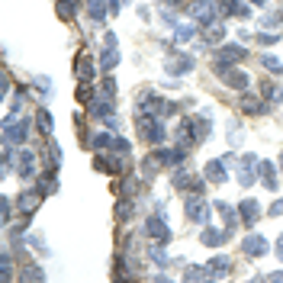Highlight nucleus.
Masks as SVG:
<instances>
[{"label": "nucleus", "mask_w": 283, "mask_h": 283, "mask_svg": "<svg viewBox=\"0 0 283 283\" xmlns=\"http://www.w3.org/2000/svg\"><path fill=\"white\" fill-rule=\"evenodd\" d=\"M206 212H210V210H206V203L200 197H193L190 203H187V215H190L193 222H206Z\"/></svg>", "instance_id": "nucleus-1"}, {"label": "nucleus", "mask_w": 283, "mask_h": 283, "mask_svg": "<svg viewBox=\"0 0 283 283\" xmlns=\"http://www.w3.org/2000/svg\"><path fill=\"white\" fill-rule=\"evenodd\" d=\"M212 10H215V0H197V3H193V16L203 19V23L212 19Z\"/></svg>", "instance_id": "nucleus-2"}, {"label": "nucleus", "mask_w": 283, "mask_h": 283, "mask_svg": "<svg viewBox=\"0 0 283 283\" xmlns=\"http://www.w3.org/2000/svg\"><path fill=\"white\" fill-rule=\"evenodd\" d=\"M206 271H210L212 277H225V274L232 271V261H228V258H215V261H210V267H206Z\"/></svg>", "instance_id": "nucleus-3"}, {"label": "nucleus", "mask_w": 283, "mask_h": 283, "mask_svg": "<svg viewBox=\"0 0 283 283\" xmlns=\"http://www.w3.org/2000/svg\"><path fill=\"white\" fill-rule=\"evenodd\" d=\"M77 74H80V80H90L93 77V62H90L87 52H80V58H77Z\"/></svg>", "instance_id": "nucleus-4"}, {"label": "nucleus", "mask_w": 283, "mask_h": 283, "mask_svg": "<svg viewBox=\"0 0 283 283\" xmlns=\"http://www.w3.org/2000/svg\"><path fill=\"white\" fill-rule=\"evenodd\" d=\"M245 251H248V254H254V258H261V254L267 251V248H264V238H258V235H251V238L245 241Z\"/></svg>", "instance_id": "nucleus-5"}, {"label": "nucleus", "mask_w": 283, "mask_h": 283, "mask_svg": "<svg viewBox=\"0 0 283 283\" xmlns=\"http://www.w3.org/2000/svg\"><path fill=\"white\" fill-rule=\"evenodd\" d=\"M148 235H154V238L164 241V238H167V225H164L161 219H148Z\"/></svg>", "instance_id": "nucleus-6"}, {"label": "nucleus", "mask_w": 283, "mask_h": 283, "mask_svg": "<svg viewBox=\"0 0 283 283\" xmlns=\"http://www.w3.org/2000/svg\"><path fill=\"white\" fill-rule=\"evenodd\" d=\"M77 10H80V3H77V0H58V13H62L65 19H71Z\"/></svg>", "instance_id": "nucleus-7"}, {"label": "nucleus", "mask_w": 283, "mask_h": 283, "mask_svg": "<svg viewBox=\"0 0 283 283\" xmlns=\"http://www.w3.org/2000/svg\"><path fill=\"white\" fill-rule=\"evenodd\" d=\"M241 215H245V222H254V219H258V203L245 200V203H241Z\"/></svg>", "instance_id": "nucleus-8"}, {"label": "nucleus", "mask_w": 283, "mask_h": 283, "mask_svg": "<svg viewBox=\"0 0 283 283\" xmlns=\"http://www.w3.org/2000/svg\"><path fill=\"white\" fill-rule=\"evenodd\" d=\"M19 283H42V274H39L36 267H29V271H26L23 277H19Z\"/></svg>", "instance_id": "nucleus-9"}, {"label": "nucleus", "mask_w": 283, "mask_h": 283, "mask_svg": "<svg viewBox=\"0 0 283 283\" xmlns=\"http://www.w3.org/2000/svg\"><path fill=\"white\" fill-rule=\"evenodd\" d=\"M271 212H274V215H280V212H283V200H280V203H274V206H271Z\"/></svg>", "instance_id": "nucleus-10"}, {"label": "nucleus", "mask_w": 283, "mask_h": 283, "mask_svg": "<svg viewBox=\"0 0 283 283\" xmlns=\"http://www.w3.org/2000/svg\"><path fill=\"white\" fill-rule=\"evenodd\" d=\"M167 3H174V0H167Z\"/></svg>", "instance_id": "nucleus-11"}]
</instances>
